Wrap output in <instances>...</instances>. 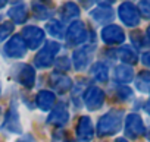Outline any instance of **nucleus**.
Instances as JSON below:
<instances>
[{"instance_id": "1", "label": "nucleus", "mask_w": 150, "mask_h": 142, "mask_svg": "<svg viewBox=\"0 0 150 142\" xmlns=\"http://www.w3.org/2000/svg\"><path fill=\"white\" fill-rule=\"evenodd\" d=\"M122 120H124V111L122 110H110L109 113L103 114L97 122V135L105 136H113L122 129Z\"/></svg>"}, {"instance_id": "2", "label": "nucleus", "mask_w": 150, "mask_h": 142, "mask_svg": "<svg viewBox=\"0 0 150 142\" xmlns=\"http://www.w3.org/2000/svg\"><path fill=\"white\" fill-rule=\"evenodd\" d=\"M66 41L68 45H81L84 43H91L94 44V34L88 32L86 28V24L83 21H74L69 28L66 29Z\"/></svg>"}, {"instance_id": "3", "label": "nucleus", "mask_w": 150, "mask_h": 142, "mask_svg": "<svg viewBox=\"0 0 150 142\" xmlns=\"http://www.w3.org/2000/svg\"><path fill=\"white\" fill-rule=\"evenodd\" d=\"M59 51H60V44L59 43H56V41H46L44 45L41 47V50L37 53V56L34 59L35 67H40V69L50 67L54 63L56 56H57Z\"/></svg>"}, {"instance_id": "4", "label": "nucleus", "mask_w": 150, "mask_h": 142, "mask_svg": "<svg viewBox=\"0 0 150 142\" xmlns=\"http://www.w3.org/2000/svg\"><path fill=\"white\" fill-rule=\"evenodd\" d=\"M27 48L30 50H37L46 40V32L38 28V27H34V25H28L22 29V34H21Z\"/></svg>"}, {"instance_id": "5", "label": "nucleus", "mask_w": 150, "mask_h": 142, "mask_svg": "<svg viewBox=\"0 0 150 142\" xmlns=\"http://www.w3.org/2000/svg\"><path fill=\"white\" fill-rule=\"evenodd\" d=\"M93 51H94V45L93 44H87V45H81L80 48H77L72 54V62L75 69L81 72V70H86L87 66L91 63L93 59Z\"/></svg>"}, {"instance_id": "6", "label": "nucleus", "mask_w": 150, "mask_h": 142, "mask_svg": "<svg viewBox=\"0 0 150 142\" xmlns=\"http://www.w3.org/2000/svg\"><path fill=\"white\" fill-rule=\"evenodd\" d=\"M3 50H5V54L11 59H22L27 54L28 48H27L22 37L19 34H15L6 41Z\"/></svg>"}, {"instance_id": "7", "label": "nucleus", "mask_w": 150, "mask_h": 142, "mask_svg": "<svg viewBox=\"0 0 150 142\" xmlns=\"http://www.w3.org/2000/svg\"><path fill=\"white\" fill-rule=\"evenodd\" d=\"M118 15H119V19L127 25V27H137L140 24V13H138V9L131 3V2H124L121 3V6L118 8Z\"/></svg>"}, {"instance_id": "8", "label": "nucleus", "mask_w": 150, "mask_h": 142, "mask_svg": "<svg viewBox=\"0 0 150 142\" xmlns=\"http://www.w3.org/2000/svg\"><path fill=\"white\" fill-rule=\"evenodd\" d=\"M83 100H84L86 107L90 111H94V110L102 108V106L105 104V92L99 87H88L84 91Z\"/></svg>"}, {"instance_id": "9", "label": "nucleus", "mask_w": 150, "mask_h": 142, "mask_svg": "<svg viewBox=\"0 0 150 142\" xmlns=\"http://www.w3.org/2000/svg\"><path fill=\"white\" fill-rule=\"evenodd\" d=\"M144 133H146V127H144L143 119L135 113L128 114L125 119V135L128 138L137 139V138L143 136Z\"/></svg>"}, {"instance_id": "10", "label": "nucleus", "mask_w": 150, "mask_h": 142, "mask_svg": "<svg viewBox=\"0 0 150 142\" xmlns=\"http://www.w3.org/2000/svg\"><path fill=\"white\" fill-rule=\"evenodd\" d=\"M15 78L25 88H33L35 84V69L30 64H15Z\"/></svg>"}, {"instance_id": "11", "label": "nucleus", "mask_w": 150, "mask_h": 142, "mask_svg": "<svg viewBox=\"0 0 150 142\" xmlns=\"http://www.w3.org/2000/svg\"><path fill=\"white\" fill-rule=\"evenodd\" d=\"M100 35H102L103 43H105V44H108V45L122 44V43L125 41V32L122 31V28H121V27L113 25V24L103 27V29H102Z\"/></svg>"}, {"instance_id": "12", "label": "nucleus", "mask_w": 150, "mask_h": 142, "mask_svg": "<svg viewBox=\"0 0 150 142\" xmlns=\"http://www.w3.org/2000/svg\"><path fill=\"white\" fill-rule=\"evenodd\" d=\"M3 130L9 132V133H22V127H21V119H19V113H18V106L13 101L12 106L9 107V111L6 113L3 126Z\"/></svg>"}, {"instance_id": "13", "label": "nucleus", "mask_w": 150, "mask_h": 142, "mask_svg": "<svg viewBox=\"0 0 150 142\" xmlns=\"http://www.w3.org/2000/svg\"><path fill=\"white\" fill-rule=\"evenodd\" d=\"M69 119H71V116H69L68 104L66 103H59L52 110V113L49 114L47 123L49 125H53V126H57V127H62V126H65L69 122Z\"/></svg>"}, {"instance_id": "14", "label": "nucleus", "mask_w": 150, "mask_h": 142, "mask_svg": "<svg viewBox=\"0 0 150 142\" xmlns=\"http://www.w3.org/2000/svg\"><path fill=\"white\" fill-rule=\"evenodd\" d=\"M77 136L80 142H90L94 138L93 122L88 116H81L77 125Z\"/></svg>"}, {"instance_id": "15", "label": "nucleus", "mask_w": 150, "mask_h": 142, "mask_svg": "<svg viewBox=\"0 0 150 142\" xmlns=\"http://www.w3.org/2000/svg\"><path fill=\"white\" fill-rule=\"evenodd\" d=\"M50 87L57 94H66L72 88V79L68 75H65V73L54 72V73L50 75Z\"/></svg>"}, {"instance_id": "16", "label": "nucleus", "mask_w": 150, "mask_h": 142, "mask_svg": "<svg viewBox=\"0 0 150 142\" xmlns=\"http://www.w3.org/2000/svg\"><path fill=\"white\" fill-rule=\"evenodd\" d=\"M56 101V95L54 92L49 91V90H41L37 95H35V104L41 111H49Z\"/></svg>"}, {"instance_id": "17", "label": "nucleus", "mask_w": 150, "mask_h": 142, "mask_svg": "<svg viewBox=\"0 0 150 142\" xmlns=\"http://www.w3.org/2000/svg\"><path fill=\"white\" fill-rule=\"evenodd\" d=\"M90 16L94 19V22L100 24V25H105L108 22H112L113 18H115V13L113 10L109 8V6H100V8H96L90 12Z\"/></svg>"}, {"instance_id": "18", "label": "nucleus", "mask_w": 150, "mask_h": 142, "mask_svg": "<svg viewBox=\"0 0 150 142\" xmlns=\"http://www.w3.org/2000/svg\"><path fill=\"white\" fill-rule=\"evenodd\" d=\"M9 18L12 19V24H18V25H22L28 21V10H27V6L24 3H18L15 6H12L8 12Z\"/></svg>"}, {"instance_id": "19", "label": "nucleus", "mask_w": 150, "mask_h": 142, "mask_svg": "<svg viewBox=\"0 0 150 142\" xmlns=\"http://www.w3.org/2000/svg\"><path fill=\"white\" fill-rule=\"evenodd\" d=\"M113 79L119 84H128L134 79V70L128 64H119L113 69Z\"/></svg>"}, {"instance_id": "20", "label": "nucleus", "mask_w": 150, "mask_h": 142, "mask_svg": "<svg viewBox=\"0 0 150 142\" xmlns=\"http://www.w3.org/2000/svg\"><path fill=\"white\" fill-rule=\"evenodd\" d=\"M80 8L75 5L74 2H66L60 8V18L62 21H72L80 18Z\"/></svg>"}, {"instance_id": "21", "label": "nucleus", "mask_w": 150, "mask_h": 142, "mask_svg": "<svg viewBox=\"0 0 150 142\" xmlns=\"http://www.w3.org/2000/svg\"><path fill=\"white\" fill-rule=\"evenodd\" d=\"M116 56L119 60H122L125 64L131 66V64H135L138 62V56L135 53V50L129 45H122L118 51H116Z\"/></svg>"}, {"instance_id": "22", "label": "nucleus", "mask_w": 150, "mask_h": 142, "mask_svg": "<svg viewBox=\"0 0 150 142\" xmlns=\"http://www.w3.org/2000/svg\"><path fill=\"white\" fill-rule=\"evenodd\" d=\"M33 13L37 19L40 21H46V19H50L53 15H54V9L49 8L46 3H41V2H34L33 3Z\"/></svg>"}, {"instance_id": "23", "label": "nucleus", "mask_w": 150, "mask_h": 142, "mask_svg": "<svg viewBox=\"0 0 150 142\" xmlns=\"http://www.w3.org/2000/svg\"><path fill=\"white\" fill-rule=\"evenodd\" d=\"M90 73L97 82H106L109 79V69L103 62H96L90 69Z\"/></svg>"}, {"instance_id": "24", "label": "nucleus", "mask_w": 150, "mask_h": 142, "mask_svg": "<svg viewBox=\"0 0 150 142\" xmlns=\"http://www.w3.org/2000/svg\"><path fill=\"white\" fill-rule=\"evenodd\" d=\"M46 31L47 34H50L53 38H57V40H62L65 37V27H63V22L62 21H57V19H52L46 24Z\"/></svg>"}, {"instance_id": "25", "label": "nucleus", "mask_w": 150, "mask_h": 142, "mask_svg": "<svg viewBox=\"0 0 150 142\" xmlns=\"http://www.w3.org/2000/svg\"><path fill=\"white\" fill-rule=\"evenodd\" d=\"M135 87L141 92H149L150 91V72H147V70L140 72L138 76L135 78Z\"/></svg>"}, {"instance_id": "26", "label": "nucleus", "mask_w": 150, "mask_h": 142, "mask_svg": "<svg viewBox=\"0 0 150 142\" xmlns=\"http://www.w3.org/2000/svg\"><path fill=\"white\" fill-rule=\"evenodd\" d=\"M115 95L119 101H128L132 98V90L128 88V87H118L116 91H115Z\"/></svg>"}, {"instance_id": "27", "label": "nucleus", "mask_w": 150, "mask_h": 142, "mask_svg": "<svg viewBox=\"0 0 150 142\" xmlns=\"http://www.w3.org/2000/svg\"><path fill=\"white\" fill-rule=\"evenodd\" d=\"M54 64H56V69H57L59 73H63V72H66V70L71 69V62H69V59H68L66 56L57 57V59L54 60Z\"/></svg>"}, {"instance_id": "28", "label": "nucleus", "mask_w": 150, "mask_h": 142, "mask_svg": "<svg viewBox=\"0 0 150 142\" xmlns=\"http://www.w3.org/2000/svg\"><path fill=\"white\" fill-rule=\"evenodd\" d=\"M13 31V24L11 21H6L3 24H0V43L5 41Z\"/></svg>"}, {"instance_id": "29", "label": "nucleus", "mask_w": 150, "mask_h": 142, "mask_svg": "<svg viewBox=\"0 0 150 142\" xmlns=\"http://www.w3.org/2000/svg\"><path fill=\"white\" fill-rule=\"evenodd\" d=\"M53 142H75L71 135L65 130H57L54 135H53Z\"/></svg>"}, {"instance_id": "30", "label": "nucleus", "mask_w": 150, "mask_h": 142, "mask_svg": "<svg viewBox=\"0 0 150 142\" xmlns=\"http://www.w3.org/2000/svg\"><path fill=\"white\" fill-rule=\"evenodd\" d=\"M137 9L144 19H150V2H140Z\"/></svg>"}, {"instance_id": "31", "label": "nucleus", "mask_w": 150, "mask_h": 142, "mask_svg": "<svg viewBox=\"0 0 150 142\" xmlns=\"http://www.w3.org/2000/svg\"><path fill=\"white\" fill-rule=\"evenodd\" d=\"M131 40H132V43L137 45V47H144L147 43H146V40L143 38V35H141V32H132L131 34Z\"/></svg>"}, {"instance_id": "32", "label": "nucleus", "mask_w": 150, "mask_h": 142, "mask_svg": "<svg viewBox=\"0 0 150 142\" xmlns=\"http://www.w3.org/2000/svg\"><path fill=\"white\" fill-rule=\"evenodd\" d=\"M141 63H143L144 66L150 67V51L143 53V56H141Z\"/></svg>"}, {"instance_id": "33", "label": "nucleus", "mask_w": 150, "mask_h": 142, "mask_svg": "<svg viewBox=\"0 0 150 142\" xmlns=\"http://www.w3.org/2000/svg\"><path fill=\"white\" fill-rule=\"evenodd\" d=\"M18 142H35V141H34V138H33V136H22Z\"/></svg>"}, {"instance_id": "34", "label": "nucleus", "mask_w": 150, "mask_h": 142, "mask_svg": "<svg viewBox=\"0 0 150 142\" xmlns=\"http://www.w3.org/2000/svg\"><path fill=\"white\" fill-rule=\"evenodd\" d=\"M144 110H146V113L150 114V101H147V103L144 104Z\"/></svg>"}, {"instance_id": "35", "label": "nucleus", "mask_w": 150, "mask_h": 142, "mask_svg": "<svg viewBox=\"0 0 150 142\" xmlns=\"http://www.w3.org/2000/svg\"><path fill=\"white\" fill-rule=\"evenodd\" d=\"M6 6V2H3V0H0V9H3Z\"/></svg>"}, {"instance_id": "36", "label": "nucleus", "mask_w": 150, "mask_h": 142, "mask_svg": "<svg viewBox=\"0 0 150 142\" xmlns=\"http://www.w3.org/2000/svg\"><path fill=\"white\" fill-rule=\"evenodd\" d=\"M115 142H128V141H127V139H124V138H118Z\"/></svg>"}, {"instance_id": "37", "label": "nucleus", "mask_w": 150, "mask_h": 142, "mask_svg": "<svg viewBox=\"0 0 150 142\" xmlns=\"http://www.w3.org/2000/svg\"><path fill=\"white\" fill-rule=\"evenodd\" d=\"M147 37H149V38H150V27H149V28H147Z\"/></svg>"}, {"instance_id": "38", "label": "nucleus", "mask_w": 150, "mask_h": 142, "mask_svg": "<svg viewBox=\"0 0 150 142\" xmlns=\"http://www.w3.org/2000/svg\"><path fill=\"white\" fill-rule=\"evenodd\" d=\"M147 138H149V139H150V130H149V132H147Z\"/></svg>"}, {"instance_id": "39", "label": "nucleus", "mask_w": 150, "mask_h": 142, "mask_svg": "<svg viewBox=\"0 0 150 142\" xmlns=\"http://www.w3.org/2000/svg\"><path fill=\"white\" fill-rule=\"evenodd\" d=\"M0 19H2V16H0Z\"/></svg>"}, {"instance_id": "40", "label": "nucleus", "mask_w": 150, "mask_h": 142, "mask_svg": "<svg viewBox=\"0 0 150 142\" xmlns=\"http://www.w3.org/2000/svg\"><path fill=\"white\" fill-rule=\"evenodd\" d=\"M0 111H2V108H0Z\"/></svg>"}]
</instances>
